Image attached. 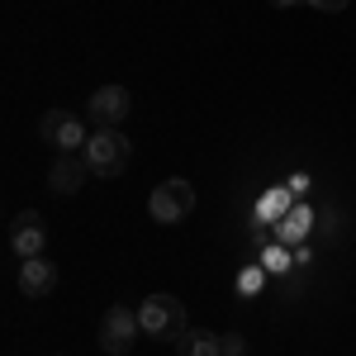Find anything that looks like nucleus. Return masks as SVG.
I'll return each instance as SVG.
<instances>
[{"label": "nucleus", "mask_w": 356, "mask_h": 356, "mask_svg": "<svg viewBox=\"0 0 356 356\" xmlns=\"http://www.w3.org/2000/svg\"><path fill=\"white\" fill-rule=\"evenodd\" d=\"M138 323H143V332L152 342H181L191 332L186 328V304L176 295H147L143 309H138Z\"/></svg>", "instance_id": "f257e3e1"}, {"label": "nucleus", "mask_w": 356, "mask_h": 356, "mask_svg": "<svg viewBox=\"0 0 356 356\" xmlns=\"http://www.w3.org/2000/svg\"><path fill=\"white\" fill-rule=\"evenodd\" d=\"M86 162L95 176H119L124 166L134 162V143L119 134V129H95L86 143Z\"/></svg>", "instance_id": "f03ea898"}, {"label": "nucleus", "mask_w": 356, "mask_h": 356, "mask_svg": "<svg viewBox=\"0 0 356 356\" xmlns=\"http://www.w3.org/2000/svg\"><path fill=\"white\" fill-rule=\"evenodd\" d=\"M191 209H195V186H191V181H181V176L162 181L157 191L147 195V214H152L157 223H181Z\"/></svg>", "instance_id": "7ed1b4c3"}, {"label": "nucleus", "mask_w": 356, "mask_h": 356, "mask_svg": "<svg viewBox=\"0 0 356 356\" xmlns=\"http://www.w3.org/2000/svg\"><path fill=\"white\" fill-rule=\"evenodd\" d=\"M138 332H143L138 309H129V304H110V309H105V323H100V352L129 356V347L138 342Z\"/></svg>", "instance_id": "20e7f679"}, {"label": "nucleus", "mask_w": 356, "mask_h": 356, "mask_svg": "<svg viewBox=\"0 0 356 356\" xmlns=\"http://www.w3.org/2000/svg\"><path fill=\"white\" fill-rule=\"evenodd\" d=\"M38 138L53 143L57 152H86V143H90L86 124L76 119V114H67V110H48L43 114V119H38Z\"/></svg>", "instance_id": "39448f33"}, {"label": "nucleus", "mask_w": 356, "mask_h": 356, "mask_svg": "<svg viewBox=\"0 0 356 356\" xmlns=\"http://www.w3.org/2000/svg\"><path fill=\"white\" fill-rule=\"evenodd\" d=\"M134 110V95L124 90V86H100L90 100H86V114H90V124L95 129H119L124 119Z\"/></svg>", "instance_id": "423d86ee"}, {"label": "nucleus", "mask_w": 356, "mask_h": 356, "mask_svg": "<svg viewBox=\"0 0 356 356\" xmlns=\"http://www.w3.org/2000/svg\"><path fill=\"white\" fill-rule=\"evenodd\" d=\"M10 247H15V257H43V247H48V228H43V214H33V209H24V214H15V223H10Z\"/></svg>", "instance_id": "0eeeda50"}, {"label": "nucleus", "mask_w": 356, "mask_h": 356, "mask_svg": "<svg viewBox=\"0 0 356 356\" xmlns=\"http://www.w3.org/2000/svg\"><path fill=\"white\" fill-rule=\"evenodd\" d=\"M86 176H95L90 162H86V152H62L53 162V171H48V191L53 195H76L86 186Z\"/></svg>", "instance_id": "6e6552de"}, {"label": "nucleus", "mask_w": 356, "mask_h": 356, "mask_svg": "<svg viewBox=\"0 0 356 356\" xmlns=\"http://www.w3.org/2000/svg\"><path fill=\"white\" fill-rule=\"evenodd\" d=\"M53 290H57V266L48 257H29L24 266H19V295L43 300V295H53Z\"/></svg>", "instance_id": "1a4fd4ad"}, {"label": "nucleus", "mask_w": 356, "mask_h": 356, "mask_svg": "<svg viewBox=\"0 0 356 356\" xmlns=\"http://www.w3.org/2000/svg\"><path fill=\"white\" fill-rule=\"evenodd\" d=\"M176 356H223V337L219 332H186L176 342Z\"/></svg>", "instance_id": "9d476101"}, {"label": "nucleus", "mask_w": 356, "mask_h": 356, "mask_svg": "<svg viewBox=\"0 0 356 356\" xmlns=\"http://www.w3.org/2000/svg\"><path fill=\"white\" fill-rule=\"evenodd\" d=\"M309 209H295V214H285V223H280V238H300V233H309Z\"/></svg>", "instance_id": "9b49d317"}, {"label": "nucleus", "mask_w": 356, "mask_h": 356, "mask_svg": "<svg viewBox=\"0 0 356 356\" xmlns=\"http://www.w3.org/2000/svg\"><path fill=\"white\" fill-rule=\"evenodd\" d=\"M223 356H247V342H243V337H233V332H228V337H223Z\"/></svg>", "instance_id": "f8f14e48"}, {"label": "nucleus", "mask_w": 356, "mask_h": 356, "mask_svg": "<svg viewBox=\"0 0 356 356\" xmlns=\"http://www.w3.org/2000/svg\"><path fill=\"white\" fill-rule=\"evenodd\" d=\"M304 5H314V10H323V15H332V10H347V0H304Z\"/></svg>", "instance_id": "ddd939ff"}, {"label": "nucleus", "mask_w": 356, "mask_h": 356, "mask_svg": "<svg viewBox=\"0 0 356 356\" xmlns=\"http://www.w3.org/2000/svg\"><path fill=\"white\" fill-rule=\"evenodd\" d=\"M266 266L271 271H285V252H266Z\"/></svg>", "instance_id": "4468645a"}, {"label": "nucleus", "mask_w": 356, "mask_h": 356, "mask_svg": "<svg viewBox=\"0 0 356 356\" xmlns=\"http://www.w3.org/2000/svg\"><path fill=\"white\" fill-rule=\"evenodd\" d=\"M271 5H275V10H285V5H295V0H271Z\"/></svg>", "instance_id": "2eb2a0df"}]
</instances>
